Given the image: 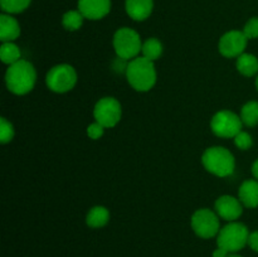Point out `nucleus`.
Returning <instances> with one entry per match:
<instances>
[{"mask_svg": "<svg viewBox=\"0 0 258 257\" xmlns=\"http://www.w3.org/2000/svg\"><path fill=\"white\" fill-rule=\"evenodd\" d=\"M141 53H143V57L154 62V60L159 59L160 55L163 54V44L156 38H149L143 43Z\"/></svg>", "mask_w": 258, "mask_h": 257, "instance_id": "6ab92c4d", "label": "nucleus"}, {"mask_svg": "<svg viewBox=\"0 0 258 257\" xmlns=\"http://www.w3.org/2000/svg\"><path fill=\"white\" fill-rule=\"evenodd\" d=\"M126 13L131 19L143 22L148 19L154 9V0H126Z\"/></svg>", "mask_w": 258, "mask_h": 257, "instance_id": "ddd939ff", "label": "nucleus"}, {"mask_svg": "<svg viewBox=\"0 0 258 257\" xmlns=\"http://www.w3.org/2000/svg\"><path fill=\"white\" fill-rule=\"evenodd\" d=\"M122 108L115 97H103L97 101L93 108V116L105 128L115 127L121 120Z\"/></svg>", "mask_w": 258, "mask_h": 257, "instance_id": "1a4fd4ad", "label": "nucleus"}, {"mask_svg": "<svg viewBox=\"0 0 258 257\" xmlns=\"http://www.w3.org/2000/svg\"><path fill=\"white\" fill-rule=\"evenodd\" d=\"M32 0H0L3 12L7 14H19L30 5Z\"/></svg>", "mask_w": 258, "mask_h": 257, "instance_id": "4be33fe9", "label": "nucleus"}, {"mask_svg": "<svg viewBox=\"0 0 258 257\" xmlns=\"http://www.w3.org/2000/svg\"><path fill=\"white\" fill-rule=\"evenodd\" d=\"M20 35V25L15 18L3 13L0 15V39L2 42H14Z\"/></svg>", "mask_w": 258, "mask_h": 257, "instance_id": "2eb2a0df", "label": "nucleus"}, {"mask_svg": "<svg viewBox=\"0 0 258 257\" xmlns=\"http://www.w3.org/2000/svg\"><path fill=\"white\" fill-rule=\"evenodd\" d=\"M229 254H231V253H229L227 249L221 248V247H218V248H217L216 251L213 252V257H228Z\"/></svg>", "mask_w": 258, "mask_h": 257, "instance_id": "cd10ccee", "label": "nucleus"}, {"mask_svg": "<svg viewBox=\"0 0 258 257\" xmlns=\"http://www.w3.org/2000/svg\"><path fill=\"white\" fill-rule=\"evenodd\" d=\"M45 83L53 92L66 93L77 83V72L70 65H57L48 71Z\"/></svg>", "mask_w": 258, "mask_h": 257, "instance_id": "423d86ee", "label": "nucleus"}, {"mask_svg": "<svg viewBox=\"0 0 258 257\" xmlns=\"http://www.w3.org/2000/svg\"><path fill=\"white\" fill-rule=\"evenodd\" d=\"M103 134H105V127L101 123H98L97 121L88 125L87 136L90 139H92V140H98L100 138H102Z\"/></svg>", "mask_w": 258, "mask_h": 257, "instance_id": "a878e982", "label": "nucleus"}, {"mask_svg": "<svg viewBox=\"0 0 258 257\" xmlns=\"http://www.w3.org/2000/svg\"><path fill=\"white\" fill-rule=\"evenodd\" d=\"M256 87H257V90H258V76H257V78H256Z\"/></svg>", "mask_w": 258, "mask_h": 257, "instance_id": "7c9ffc66", "label": "nucleus"}, {"mask_svg": "<svg viewBox=\"0 0 258 257\" xmlns=\"http://www.w3.org/2000/svg\"><path fill=\"white\" fill-rule=\"evenodd\" d=\"M242 32L244 33L247 39H256V38H258V17L251 18L246 23Z\"/></svg>", "mask_w": 258, "mask_h": 257, "instance_id": "393cba45", "label": "nucleus"}, {"mask_svg": "<svg viewBox=\"0 0 258 257\" xmlns=\"http://www.w3.org/2000/svg\"><path fill=\"white\" fill-rule=\"evenodd\" d=\"M14 138V127L5 117L0 118V143L8 144Z\"/></svg>", "mask_w": 258, "mask_h": 257, "instance_id": "5701e85b", "label": "nucleus"}, {"mask_svg": "<svg viewBox=\"0 0 258 257\" xmlns=\"http://www.w3.org/2000/svg\"><path fill=\"white\" fill-rule=\"evenodd\" d=\"M110 221V212L106 207L96 206L90 209L86 217V222L87 226L91 228H101V227L106 226Z\"/></svg>", "mask_w": 258, "mask_h": 257, "instance_id": "dca6fc26", "label": "nucleus"}, {"mask_svg": "<svg viewBox=\"0 0 258 257\" xmlns=\"http://www.w3.org/2000/svg\"><path fill=\"white\" fill-rule=\"evenodd\" d=\"M37 72L34 66L25 59L9 66L5 73V83L8 90L14 95H27L34 88Z\"/></svg>", "mask_w": 258, "mask_h": 257, "instance_id": "f257e3e1", "label": "nucleus"}, {"mask_svg": "<svg viewBox=\"0 0 258 257\" xmlns=\"http://www.w3.org/2000/svg\"><path fill=\"white\" fill-rule=\"evenodd\" d=\"M216 212L219 218L234 222L243 213V204L232 196H222L216 201Z\"/></svg>", "mask_w": 258, "mask_h": 257, "instance_id": "9b49d317", "label": "nucleus"}, {"mask_svg": "<svg viewBox=\"0 0 258 257\" xmlns=\"http://www.w3.org/2000/svg\"><path fill=\"white\" fill-rule=\"evenodd\" d=\"M83 19H85V17L80 10H70L63 15L62 24L66 29L73 32V30H78L82 27Z\"/></svg>", "mask_w": 258, "mask_h": 257, "instance_id": "412c9836", "label": "nucleus"}, {"mask_svg": "<svg viewBox=\"0 0 258 257\" xmlns=\"http://www.w3.org/2000/svg\"><path fill=\"white\" fill-rule=\"evenodd\" d=\"M241 120L246 126L253 127L258 125V102L249 101L241 108Z\"/></svg>", "mask_w": 258, "mask_h": 257, "instance_id": "aec40b11", "label": "nucleus"}, {"mask_svg": "<svg viewBox=\"0 0 258 257\" xmlns=\"http://www.w3.org/2000/svg\"><path fill=\"white\" fill-rule=\"evenodd\" d=\"M0 59L5 65L12 66L22 59V52L15 43L4 42L0 47Z\"/></svg>", "mask_w": 258, "mask_h": 257, "instance_id": "a211bd4d", "label": "nucleus"}, {"mask_svg": "<svg viewBox=\"0 0 258 257\" xmlns=\"http://www.w3.org/2000/svg\"><path fill=\"white\" fill-rule=\"evenodd\" d=\"M202 163L209 173L221 178L233 174L236 168L233 154L223 146H212L207 149L202 156Z\"/></svg>", "mask_w": 258, "mask_h": 257, "instance_id": "7ed1b4c3", "label": "nucleus"}, {"mask_svg": "<svg viewBox=\"0 0 258 257\" xmlns=\"http://www.w3.org/2000/svg\"><path fill=\"white\" fill-rule=\"evenodd\" d=\"M252 174H253L254 179H257L258 180V159L254 161L253 165H252Z\"/></svg>", "mask_w": 258, "mask_h": 257, "instance_id": "c85d7f7f", "label": "nucleus"}, {"mask_svg": "<svg viewBox=\"0 0 258 257\" xmlns=\"http://www.w3.org/2000/svg\"><path fill=\"white\" fill-rule=\"evenodd\" d=\"M247 244H248L253 251L258 252V231H254L252 232V233H249L248 243Z\"/></svg>", "mask_w": 258, "mask_h": 257, "instance_id": "bb28decb", "label": "nucleus"}, {"mask_svg": "<svg viewBox=\"0 0 258 257\" xmlns=\"http://www.w3.org/2000/svg\"><path fill=\"white\" fill-rule=\"evenodd\" d=\"M249 232L243 223L231 222L221 228L217 236V244L221 248L227 249L229 253L238 252L248 243Z\"/></svg>", "mask_w": 258, "mask_h": 257, "instance_id": "20e7f679", "label": "nucleus"}, {"mask_svg": "<svg viewBox=\"0 0 258 257\" xmlns=\"http://www.w3.org/2000/svg\"><path fill=\"white\" fill-rule=\"evenodd\" d=\"M113 48L120 59L131 60L139 57V53L141 52V48H143V43H141V38L136 30L123 27L116 30L115 35H113Z\"/></svg>", "mask_w": 258, "mask_h": 257, "instance_id": "39448f33", "label": "nucleus"}, {"mask_svg": "<svg viewBox=\"0 0 258 257\" xmlns=\"http://www.w3.org/2000/svg\"><path fill=\"white\" fill-rule=\"evenodd\" d=\"M238 199L247 208L258 207V180L248 179L241 184L238 190Z\"/></svg>", "mask_w": 258, "mask_h": 257, "instance_id": "4468645a", "label": "nucleus"}, {"mask_svg": "<svg viewBox=\"0 0 258 257\" xmlns=\"http://www.w3.org/2000/svg\"><path fill=\"white\" fill-rule=\"evenodd\" d=\"M241 116L228 110L218 111L212 117L211 128L214 135L222 139H232L242 131Z\"/></svg>", "mask_w": 258, "mask_h": 257, "instance_id": "0eeeda50", "label": "nucleus"}, {"mask_svg": "<svg viewBox=\"0 0 258 257\" xmlns=\"http://www.w3.org/2000/svg\"><path fill=\"white\" fill-rule=\"evenodd\" d=\"M247 37L242 30H231L219 39L218 50L226 58H238L247 47Z\"/></svg>", "mask_w": 258, "mask_h": 257, "instance_id": "9d476101", "label": "nucleus"}, {"mask_svg": "<svg viewBox=\"0 0 258 257\" xmlns=\"http://www.w3.org/2000/svg\"><path fill=\"white\" fill-rule=\"evenodd\" d=\"M234 144L238 149L241 150H248L252 145H253V140H252V136L249 135L246 131H241V133L237 134L234 136Z\"/></svg>", "mask_w": 258, "mask_h": 257, "instance_id": "b1692460", "label": "nucleus"}, {"mask_svg": "<svg viewBox=\"0 0 258 257\" xmlns=\"http://www.w3.org/2000/svg\"><path fill=\"white\" fill-rule=\"evenodd\" d=\"M191 228L197 236L202 238H212L218 236L221 231L219 216L209 208H202L194 212L191 217Z\"/></svg>", "mask_w": 258, "mask_h": 257, "instance_id": "6e6552de", "label": "nucleus"}, {"mask_svg": "<svg viewBox=\"0 0 258 257\" xmlns=\"http://www.w3.org/2000/svg\"><path fill=\"white\" fill-rule=\"evenodd\" d=\"M126 78L134 90L148 92L156 83V70L153 60L136 57L126 65Z\"/></svg>", "mask_w": 258, "mask_h": 257, "instance_id": "f03ea898", "label": "nucleus"}, {"mask_svg": "<svg viewBox=\"0 0 258 257\" xmlns=\"http://www.w3.org/2000/svg\"><path fill=\"white\" fill-rule=\"evenodd\" d=\"M78 10L85 19H102L110 13L111 0H78Z\"/></svg>", "mask_w": 258, "mask_h": 257, "instance_id": "f8f14e48", "label": "nucleus"}, {"mask_svg": "<svg viewBox=\"0 0 258 257\" xmlns=\"http://www.w3.org/2000/svg\"><path fill=\"white\" fill-rule=\"evenodd\" d=\"M228 257H242V256H238V254H234V253H231Z\"/></svg>", "mask_w": 258, "mask_h": 257, "instance_id": "c756f323", "label": "nucleus"}, {"mask_svg": "<svg viewBox=\"0 0 258 257\" xmlns=\"http://www.w3.org/2000/svg\"><path fill=\"white\" fill-rule=\"evenodd\" d=\"M237 70L244 77H252L258 73V59L256 55L243 53L237 58Z\"/></svg>", "mask_w": 258, "mask_h": 257, "instance_id": "f3484780", "label": "nucleus"}]
</instances>
